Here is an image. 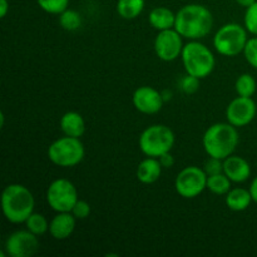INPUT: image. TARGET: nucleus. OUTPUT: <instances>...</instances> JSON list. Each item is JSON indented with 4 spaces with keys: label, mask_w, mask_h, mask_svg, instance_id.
Here are the masks:
<instances>
[{
    "label": "nucleus",
    "mask_w": 257,
    "mask_h": 257,
    "mask_svg": "<svg viewBox=\"0 0 257 257\" xmlns=\"http://www.w3.org/2000/svg\"><path fill=\"white\" fill-rule=\"evenodd\" d=\"M213 27V15L207 7L187 4L176 13L175 29L188 40H200L207 37Z\"/></svg>",
    "instance_id": "nucleus-1"
},
{
    "label": "nucleus",
    "mask_w": 257,
    "mask_h": 257,
    "mask_svg": "<svg viewBox=\"0 0 257 257\" xmlns=\"http://www.w3.org/2000/svg\"><path fill=\"white\" fill-rule=\"evenodd\" d=\"M35 200L28 187L20 183H12L3 190V215L9 222L19 225L34 212Z\"/></svg>",
    "instance_id": "nucleus-2"
},
{
    "label": "nucleus",
    "mask_w": 257,
    "mask_h": 257,
    "mask_svg": "<svg viewBox=\"0 0 257 257\" xmlns=\"http://www.w3.org/2000/svg\"><path fill=\"white\" fill-rule=\"evenodd\" d=\"M240 141L237 127L231 123H215L206 130L202 145L208 157L225 160L233 155Z\"/></svg>",
    "instance_id": "nucleus-3"
},
{
    "label": "nucleus",
    "mask_w": 257,
    "mask_h": 257,
    "mask_svg": "<svg viewBox=\"0 0 257 257\" xmlns=\"http://www.w3.org/2000/svg\"><path fill=\"white\" fill-rule=\"evenodd\" d=\"M183 67L187 74L205 79L216 67V59L208 47L198 40H191L185 44L181 54Z\"/></svg>",
    "instance_id": "nucleus-4"
},
{
    "label": "nucleus",
    "mask_w": 257,
    "mask_h": 257,
    "mask_svg": "<svg viewBox=\"0 0 257 257\" xmlns=\"http://www.w3.org/2000/svg\"><path fill=\"white\" fill-rule=\"evenodd\" d=\"M176 142L173 131L165 124H152L146 128L140 136V150L147 157L160 158L171 152Z\"/></svg>",
    "instance_id": "nucleus-5"
},
{
    "label": "nucleus",
    "mask_w": 257,
    "mask_h": 257,
    "mask_svg": "<svg viewBox=\"0 0 257 257\" xmlns=\"http://www.w3.org/2000/svg\"><path fill=\"white\" fill-rule=\"evenodd\" d=\"M84 145L80 138L64 136L55 140L48 147V158L58 167H74L84 160Z\"/></svg>",
    "instance_id": "nucleus-6"
},
{
    "label": "nucleus",
    "mask_w": 257,
    "mask_h": 257,
    "mask_svg": "<svg viewBox=\"0 0 257 257\" xmlns=\"http://www.w3.org/2000/svg\"><path fill=\"white\" fill-rule=\"evenodd\" d=\"M247 30L237 23L222 25L213 37V47L223 57H236L243 53L247 43Z\"/></svg>",
    "instance_id": "nucleus-7"
},
{
    "label": "nucleus",
    "mask_w": 257,
    "mask_h": 257,
    "mask_svg": "<svg viewBox=\"0 0 257 257\" xmlns=\"http://www.w3.org/2000/svg\"><path fill=\"white\" fill-rule=\"evenodd\" d=\"M47 202L55 212H72L79 200L77 187L67 178H58L49 185L47 190Z\"/></svg>",
    "instance_id": "nucleus-8"
},
{
    "label": "nucleus",
    "mask_w": 257,
    "mask_h": 257,
    "mask_svg": "<svg viewBox=\"0 0 257 257\" xmlns=\"http://www.w3.org/2000/svg\"><path fill=\"white\" fill-rule=\"evenodd\" d=\"M207 173L197 166H187L178 172L175 180L176 192L186 200L198 197L207 190Z\"/></svg>",
    "instance_id": "nucleus-9"
},
{
    "label": "nucleus",
    "mask_w": 257,
    "mask_h": 257,
    "mask_svg": "<svg viewBox=\"0 0 257 257\" xmlns=\"http://www.w3.org/2000/svg\"><path fill=\"white\" fill-rule=\"evenodd\" d=\"M185 44L183 37L175 29L161 30L156 35L155 52L163 62H173L181 57Z\"/></svg>",
    "instance_id": "nucleus-10"
},
{
    "label": "nucleus",
    "mask_w": 257,
    "mask_h": 257,
    "mask_svg": "<svg viewBox=\"0 0 257 257\" xmlns=\"http://www.w3.org/2000/svg\"><path fill=\"white\" fill-rule=\"evenodd\" d=\"M39 236L29 230H19L8 236L5 241V252L10 257H30L39 250Z\"/></svg>",
    "instance_id": "nucleus-11"
},
{
    "label": "nucleus",
    "mask_w": 257,
    "mask_h": 257,
    "mask_svg": "<svg viewBox=\"0 0 257 257\" xmlns=\"http://www.w3.org/2000/svg\"><path fill=\"white\" fill-rule=\"evenodd\" d=\"M257 107L252 98L236 97L226 108V119L235 127L241 128L250 124L256 117Z\"/></svg>",
    "instance_id": "nucleus-12"
},
{
    "label": "nucleus",
    "mask_w": 257,
    "mask_h": 257,
    "mask_svg": "<svg viewBox=\"0 0 257 257\" xmlns=\"http://www.w3.org/2000/svg\"><path fill=\"white\" fill-rule=\"evenodd\" d=\"M132 102L138 112L143 114H156L162 109L165 99L162 97V92H158L150 85H143L135 90Z\"/></svg>",
    "instance_id": "nucleus-13"
},
{
    "label": "nucleus",
    "mask_w": 257,
    "mask_h": 257,
    "mask_svg": "<svg viewBox=\"0 0 257 257\" xmlns=\"http://www.w3.org/2000/svg\"><path fill=\"white\" fill-rule=\"evenodd\" d=\"M75 225L77 218L72 212H57L49 222V233L54 240H67L74 232Z\"/></svg>",
    "instance_id": "nucleus-14"
},
{
    "label": "nucleus",
    "mask_w": 257,
    "mask_h": 257,
    "mask_svg": "<svg viewBox=\"0 0 257 257\" xmlns=\"http://www.w3.org/2000/svg\"><path fill=\"white\" fill-rule=\"evenodd\" d=\"M223 173L233 183H242L251 176V166L245 158L231 155L223 160Z\"/></svg>",
    "instance_id": "nucleus-15"
},
{
    "label": "nucleus",
    "mask_w": 257,
    "mask_h": 257,
    "mask_svg": "<svg viewBox=\"0 0 257 257\" xmlns=\"http://www.w3.org/2000/svg\"><path fill=\"white\" fill-rule=\"evenodd\" d=\"M162 168L163 167L158 158L147 157L138 165L136 176L141 183L152 185L160 180L161 175H162Z\"/></svg>",
    "instance_id": "nucleus-16"
},
{
    "label": "nucleus",
    "mask_w": 257,
    "mask_h": 257,
    "mask_svg": "<svg viewBox=\"0 0 257 257\" xmlns=\"http://www.w3.org/2000/svg\"><path fill=\"white\" fill-rule=\"evenodd\" d=\"M59 125L63 135L69 136V137L80 138L85 132L84 118L80 113L74 112V110L64 113L60 118Z\"/></svg>",
    "instance_id": "nucleus-17"
},
{
    "label": "nucleus",
    "mask_w": 257,
    "mask_h": 257,
    "mask_svg": "<svg viewBox=\"0 0 257 257\" xmlns=\"http://www.w3.org/2000/svg\"><path fill=\"white\" fill-rule=\"evenodd\" d=\"M148 22L156 30H167L175 28L176 13L167 7H157L151 10L148 15Z\"/></svg>",
    "instance_id": "nucleus-18"
},
{
    "label": "nucleus",
    "mask_w": 257,
    "mask_h": 257,
    "mask_svg": "<svg viewBox=\"0 0 257 257\" xmlns=\"http://www.w3.org/2000/svg\"><path fill=\"white\" fill-rule=\"evenodd\" d=\"M226 206L230 208L231 211L235 212H242V211L247 210L250 207L251 202H253L252 197H251L250 190H246L242 187L231 188L227 192L225 197Z\"/></svg>",
    "instance_id": "nucleus-19"
},
{
    "label": "nucleus",
    "mask_w": 257,
    "mask_h": 257,
    "mask_svg": "<svg viewBox=\"0 0 257 257\" xmlns=\"http://www.w3.org/2000/svg\"><path fill=\"white\" fill-rule=\"evenodd\" d=\"M146 0H117L115 10L122 19L133 20L145 10Z\"/></svg>",
    "instance_id": "nucleus-20"
},
{
    "label": "nucleus",
    "mask_w": 257,
    "mask_h": 257,
    "mask_svg": "<svg viewBox=\"0 0 257 257\" xmlns=\"http://www.w3.org/2000/svg\"><path fill=\"white\" fill-rule=\"evenodd\" d=\"M231 183L232 181L225 175V173H218V175L208 176L207 177V190L212 192L213 195L226 196L228 191L231 190Z\"/></svg>",
    "instance_id": "nucleus-21"
},
{
    "label": "nucleus",
    "mask_w": 257,
    "mask_h": 257,
    "mask_svg": "<svg viewBox=\"0 0 257 257\" xmlns=\"http://www.w3.org/2000/svg\"><path fill=\"white\" fill-rule=\"evenodd\" d=\"M256 80L248 73H243V74L238 75V78L236 79L235 83V89L237 95L240 97H248L252 98V95L256 93Z\"/></svg>",
    "instance_id": "nucleus-22"
},
{
    "label": "nucleus",
    "mask_w": 257,
    "mask_h": 257,
    "mask_svg": "<svg viewBox=\"0 0 257 257\" xmlns=\"http://www.w3.org/2000/svg\"><path fill=\"white\" fill-rule=\"evenodd\" d=\"M24 223L27 226V230L37 236H42L45 232H49V221L42 213L33 212Z\"/></svg>",
    "instance_id": "nucleus-23"
},
{
    "label": "nucleus",
    "mask_w": 257,
    "mask_h": 257,
    "mask_svg": "<svg viewBox=\"0 0 257 257\" xmlns=\"http://www.w3.org/2000/svg\"><path fill=\"white\" fill-rule=\"evenodd\" d=\"M82 15L77 10H73L68 8L67 10L59 14V24L60 27L68 32H75L82 25Z\"/></svg>",
    "instance_id": "nucleus-24"
},
{
    "label": "nucleus",
    "mask_w": 257,
    "mask_h": 257,
    "mask_svg": "<svg viewBox=\"0 0 257 257\" xmlns=\"http://www.w3.org/2000/svg\"><path fill=\"white\" fill-rule=\"evenodd\" d=\"M70 0H37L38 5L43 12L48 14L59 15L69 7Z\"/></svg>",
    "instance_id": "nucleus-25"
},
{
    "label": "nucleus",
    "mask_w": 257,
    "mask_h": 257,
    "mask_svg": "<svg viewBox=\"0 0 257 257\" xmlns=\"http://www.w3.org/2000/svg\"><path fill=\"white\" fill-rule=\"evenodd\" d=\"M243 27L248 33L257 37V2L248 8H246L245 17H243Z\"/></svg>",
    "instance_id": "nucleus-26"
},
{
    "label": "nucleus",
    "mask_w": 257,
    "mask_h": 257,
    "mask_svg": "<svg viewBox=\"0 0 257 257\" xmlns=\"http://www.w3.org/2000/svg\"><path fill=\"white\" fill-rule=\"evenodd\" d=\"M243 55L245 59L247 60L248 64L257 69V37L250 38L246 43V47L243 49Z\"/></svg>",
    "instance_id": "nucleus-27"
},
{
    "label": "nucleus",
    "mask_w": 257,
    "mask_h": 257,
    "mask_svg": "<svg viewBox=\"0 0 257 257\" xmlns=\"http://www.w3.org/2000/svg\"><path fill=\"white\" fill-rule=\"evenodd\" d=\"M200 78L187 74L186 77H183L182 79H181V89H182L186 94H193V93L197 92L198 88H200Z\"/></svg>",
    "instance_id": "nucleus-28"
},
{
    "label": "nucleus",
    "mask_w": 257,
    "mask_h": 257,
    "mask_svg": "<svg viewBox=\"0 0 257 257\" xmlns=\"http://www.w3.org/2000/svg\"><path fill=\"white\" fill-rule=\"evenodd\" d=\"M90 212H92L90 205L84 200H78L72 210L73 216H74L77 220H85L87 217H89Z\"/></svg>",
    "instance_id": "nucleus-29"
},
{
    "label": "nucleus",
    "mask_w": 257,
    "mask_h": 257,
    "mask_svg": "<svg viewBox=\"0 0 257 257\" xmlns=\"http://www.w3.org/2000/svg\"><path fill=\"white\" fill-rule=\"evenodd\" d=\"M205 172L207 173V176H213L218 175V173L223 172V161L218 160V158L210 157L205 163Z\"/></svg>",
    "instance_id": "nucleus-30"
},
{
    "label": "nucleus",
    "mask_w": 257,
    "mask_h": 257,
    "mask_svg": "<svg viewBox=\"0 0 257 257\" xmlns=\"http://www.w3.org/2000/svg\"><path fill=\"white\" fill-rule=\"evenodd\" d=\"M158 160H160L161 165H162L163 168H171L173 165H175V158H173V156L171 155V152L165 153V155L161 156Z\"/></svg>",
    "instance_id": "nucleus-31"
},
{
    "label": "nucleus",
    "mask_w": 257,
    "mask_h": 257,
    "mask_svg": "<svg viewBox=\"0 0 257 257\" xmlns=\"http://www.w3.org/2000/svg\"><path fill=\"white\" fill-rule=\"evenodd\" d=\"M250 193H251V197H252V201L255 203H257V176L255 178L252 180V182H251L250 185Z\"/></svg>",
    "instance_id": "nucleus-32"
},
{
    "label": "nucleus",
    "mask_w": 257,
    "mask_h": 257,
    "mask_svg": "<svg viewBox=\"0 0 257 257\" xmlns=\"http://www.w3.org/2000/svg\"><path fill=\"white\" fill-rule=\"evenodd\" d=\"M9 12V2L8 0H0V18L7 17Z\"/></svg>",
    "instance_id": "nucleus-33"
},
{
    "label": "nucleus",
    "mask_w": 257,
    "mask_h": 257,
    "mask_svg": "<svg viewBox=\"0 0 257 257\" xmlns=\"http://www.w3.org/2000/svg\"><path fill=\"white\" fill-rule=\"evenodd\" d=\"M255 2H257V0H236V3H237L240 7H243V8H248Z\"/></svg>",
    "instance_id": "nucleus-34"
}]
</instances>
